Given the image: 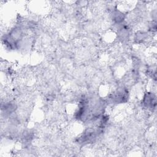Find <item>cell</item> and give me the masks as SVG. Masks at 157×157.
Here are the masks:
<instances>
[{"label":"cell","instance_id":"4","mask_svg":"<svg viewBox=\"0 0 157 157\" xmlns=\"http://www.w3.org/2000/svg\"><path fill=\"white\" fill-rule=\"evenodd\" d=\"M112 18H113V20L116 23H120L123 21L124 18V16L122 12L116 10H114L113 12Z\"/></svg>","mask_w":157,"mask_h":157},{"label":"cell","instance_id":"3","mask_svg":"<svg viewBox=\"0 0 157 157\" xmlns=\"http://www.w3.org/2000/svg\"><path fill=\"white\" fill-rule=\"evenodd\" d=\"M96 131L94 129H87L79 138L78 141L82 144L92 142L96 139Z\"/></svg>","mask_w":157,"mask_h":157},{"label":"cell","instance_id":"1","mask_svg":"<svg viewBox=\"0 0 157 157\" xmlns=\"http://www.w3.org/2000/svg\"><path fill=\"white\" fill-rule=\"evenodd\" d=\"M142 104L146 109L153 111L156 105V95L153 93H147L143 98Z\"/></svg>","mask_w":157,"mask_h":157},{"label":"cell","instance_id":"5","mask_svg":"<svg viewBox=\"0 0 157 157\" xmlns=\"http://www.w3.org/2000/svg\"><path fill=\"white\" fill-rule=\"evenodd\" d=\"M118 34L119 36L120 39H121L122 40H125L128 39V37H129V30L126 27L121 28L118 31Z\"/></svg>","mask_w":157,"mask_h":157},{"label":"cell","instance_id":"2","mask_svg":"<svg viewBox=\"0 0 157 157\" xmlns=\"http://www.w3.org/2000/svg\"><path fill=\"white\" fill-rule=\"evenodd\" d=\"M128 98V91L125 89L116 91L110 96V99L114 103H123L126 101Z\"/></svg>","mask_w":157,"mask_h":157},{"label":"cell","instance_id":"6","mask_svg":"<svg viewBox=\"0 0 157 157\" xmlns=\"http://www.w3.org/2000/svg\"><path fill=\"white\" fill-rule=\"evenodd\" d=\"M145 33H144V32H140L138 33L136 35V40H137V42H142L146 37L145 36Z\"/></svg>","mask_w":157,"mask_h":157}]
</instances>
